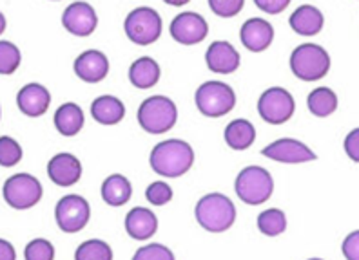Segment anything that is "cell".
Wrapping results in <instances>:
<instances>
[{"instance_id": "obj_1", "label": "cell", "mask_w": 359, "mask_h": 260, "mask_svg": "<svg viewBox=\"0 0 359 260\" xmlns=\"http://www.w3.org/2000/svg\"><path fill=\"white\" fill-rule=\"evenodd\" d=\"M151 166L163 178H180L194 163V150L182 139H167L151 152Z\"/></svg>"}, {"instance_id": "obj_2", "label": "cell", "mask_w": 359, "mask_h": 260, "mask_svg": "<svg viewBox=\"0 0 359 260\" xmlns=\"http://www.w3.org/2000/svg\"><path fill=\"white\" fill-rule=\"evenodd\" d=\"M196 221L210 233L227 231L236 221V206L224 194H207L196 204Z\"/></svg>"}, {"instance_id": "obj_3", "label": "cell", "mask_w": 359, "mask_h": 260, "mask_svg": "<svg viewBox=\"0 0 359 260\" xmlns=\"http://www.w3.org/2000/svg\"><path fill=\"white\" fill-rule=\"evenodd\" d=\"M290 69L303 82L321 80L330 69V57L318 43H302L290 55Z\"/></svg>"}, {"instance_id": "obj_4", "label": "cell", "mask_w": 359, "mask_h": 260, "mask_svg": "<svg viewBox=\"0 0 359 260\" xmlns=\"http://www.w3.org/2000/svg\"><path fill=\"white\" fill-rule=\"evenodd\" d=\"M178 120L175 101L165 96H151L138 108V123L149 134H163L171 130Z\"/></svg>"}, {"instance_id": "obj_5", "label": "cell", "mask_w": 359, "mask_h": 260, "mask_svg": "<svg viewBox=\"0 0 359 260\" xmlns=\"http://www.w3.org/2000/svg\"><path fill=\"white\" fill-rule=\"evenodd\" d=\"M234 190L243 203L258 206L271 199L274 192V181L271 173L262 166H247L238 173Z\"/></svg>"}, {"instance_id": "obj_6", "label": "cell", "mask_w": 359, "mask_h": 260, "mask_svg": "<svg viewBox=\"0 0 359 260\" xmlns=\"http://www.w3.org/2000/svg\"><path fill=\"white\" fill-rule=\"evenodd\" d=\"M236 105V94L224 82H205L198 87L196 107L207 117H219L229 114Z\"/></svg>"}, {"instance_id": "obj_7", "label": "cell", "mask_w": 359, "mask_h": 260, "mask_svg": "<svg viewBox=\"0 0 359 260\" xmlns=\"http://www.w3.org/2000/svg\"><path fill=\"white\" fill-rule=\"evenodd\" d=\"M123 29L133 43L151 45L162 35V18L153 8H136L126 18Z\"/></svg>"}, {"instance_id": "obj_8", "label": "cell", "mask_w": 359, "mask_h": 260, "mask_svg": "<svg viewBox=\"0 0 359 260\" xmlns=\"http://www.w3.org/2000/svg\"><path fill=\"white\" fill-rule=\"evenodd\" d=\"M4 199L15 210L33 208L42 199V185L31 173H15L4 182Z\"/></svg>"}, {"instance_id": "obj_9", "label": "cell", "mask_w": 359, "mask_h": 260, "mask_svg": "<svg viewBox=\"0 0 359 260\" xmlns=\"http://www.w3.org/2000/svg\"><path fill=\"white\" fill-rule=\"evenodd\" d=\"M296 101L283 87H271L259 96L258 113L271 125H281L292 117Z\"/></svg>"}, {"instance_id": "obj_10", "label": "cell", "mask_w": 359, "mask_h": 260, "mask_svg": "<svg viewBox=\"0 0 359 260\" xmlns=\"http://www.w3.org/2000/svg\"><path fill=\"white\" fill-rule=\"evenodd\" d=\"M89 217H91V208L82 195H66L58 201L57 208H55V219H57L58 228L66 233L82 231L88 226Z\"/></svg>"}, {"instance_id": "obj_11", "label": "cell", "mask_w": 359, "mask_h": 260, "mask_svg": "<svg viewBox=\"0 0 359 260\" xmlns=\"http://www.w3.org/2000/svg\"><path fill=\"white\" fill-rule=\"evenodd\" d=\"M265 157L278 163H290V165H298V163H309V161L316 159V154L307 147L305 143L298 141V139L283 138L278 139L269 147L262 150Z\"/></svg>"}, {"instance_id": "obj_12", "label": "cell", "mask_w": 359, "mask_h": 260, "mask_svg": "<svg viewBox=\"0 0 359 260\" xmlns=\"http://www.w3.org/2000/svg\"><path fill=\"white\" fill-rule=\"evenodd\" d=\"M207 33H209V26H207L205 18L193 11L180 13L171 22V36L184 45H194V43L203 42Z\"/></svg>"}, {"instance_id": "obj_13", "label": "cell", "mask_w": 359, "mask_h": 260, "mask_svg": "<svg viewBox=\"0 0 359 260\" xmlns=\"http://www.w3.org/2000/svg\"><path fill=\"white\" fill-rule=\"evenodd\" d=\"M62 24L75 36H89L97 29L98 17L95 9L86 2H75L67 6L64 15H62Z\"/></svg>"}, {"instance_id": "obj_14", "label": "cell", "mask_w": 359, "mask_h": 260, "mask_svg": "<svg viewBox=\"0 0 359 260\" xmlns=\"http://www.w3.org/2000/svg\"><path fill=\"white\" fill-rule=\"evenodd\" d=\"M48 175L58 187H73L82 178V165L73 154L62 152L49 161Z\"/></svg>"}, {"instance_id": "obj_15", "label": "cell", "mask_w": 359, "mask_h": 260, "mask_svg": "<svg viewBox=\"0 0 359 260\" xmlns=\"http://www.w3.org/2000/svg\"><path fill=\"white\" fill-rule=\"evenodd\" d=\"M75 73L83 82L98 83L109 73V60L102 51L89 49L75 60Z\"/></svg>"}, {"instance_id": "obj_16", "label": "cell", "mask_w": 359, "mask_h": 260, "mask_svg": "<svg viewBox=\"0 0 359 260\" xmlns=\"http://www.w3.org/2000/svg\"><path fill=\"white\" fill-rule=\"evenodd\" d=\"M241 43L245 45L249 51L262 52L269 49V45L274 40V29L267 20L263 18H249V20L241 26L240 33Z\"/></svg>"}, {"instance_id": "obj_17", "label": "cell", "mask_w": 359, "mask_h": 260, "mask_svg": "<svg viewBox=\"0 0 359 260\" xmlns=\"http://www.w3.org/2000/svg\"><path fill=\"white\" fill-rule=\"evenodd\" d=\"M17 103L18 108L22 110L26 116L29 117H39L46 114L51 103V94L44 85L40 83H27L22 87L17 94Z\"/></svg>"}, {"instance_id": "obj_18", "label": "cell", "mask_w": 359, "mask_h": 260, "mask_svg": "<svg viewBox=\"0 0 359 260\" xmlns=\"http://www.w3.org/2000/svg\"><path fill=\"white\" fill-rule=\"evenodd\" d=\"M205 62L212 73L231 74L240 67V52L229 42L210 43L205 52Z\"/></svg>"}, {"instance_id": "obj_19", "label": "cell", "mask_w": 359, "mask_h": 260, "mask_svg": "<svg viewBox=\"0 0 359 260\" xmlns=\"http://www.w3.org/2000/svg\"><path fill=\"white\" fill-rule=\"evenodd\" d=\"M126 230L135 240H147L158 230V219L151 210L136 206L126 217Z\"/></svg>"}, {"instance_id": "obj_20", "label": "cell", "mask_w": 359, "mask_h": 260, "mask_svg": "<svg viewBox=\"0 0 359 260\" xmlns=\"http://www.w3.org/2000/svg\"><path fill=\"white\" fill-rule=\"evenodd\" d=\"M290 27L302 36L318 35L323 27V13L314 6H299L292 15H290Z\"/></svg>"}, {"instance_id": "obj_21", "label": "cell", "mask_w": 359, "mask_h": 260, "mask_svg": "<svg viewBox=\"0 0 359 260\" xmlns=\"http://www.w3.org/2000/svg\"><path fill=\"white\" fill-rule=\"evenodd\" d=\"M160 65L154 58H136L129 67V80L136 89H151L160 82Z\"/></svg>"}, {"instance_id": "obj_22", "label": "cell", "mask_w": 359, "mask_h": 260, "mask_svg": "<svg viewBox=\"0 0 359 260\" xmlns=\"http://www.w3.org/2000/svg\"><path fill=\"white\" fill-rule=\"evenodd\" d=\"M91 116L102 125H116L126 116V107L118 98L105 94L93 101Z\"/></svg>"}, {"instance_id": "obj_23", "label": "cell", "mask_w": 359, "mask_h": 260, "mask_svg": "<svg viewBox=\"0 0 359 260\" xmlns=\"http://www.w3.org/2000/svg\"><path fill=\"white\" fill-rule=\"evenodd\" d=\"M102 199L109 206H123L131 199L133 187L126 175L122 173H113L102 182Z\"/></svg>"}, {"instance_id": "obj_24", "label": "cell", "mask_w": 359, "mask_h": 260, "mask_svg": "<svg viewBox=\"0 0 359 260\" xmlns=\"http://www.w3.org/2000/svg\"><path fill=\"white\" fill-rule=\"evenodd\" d=\"M55 127L62 136H76L83 127V110L80 105L73 103H64L57 108L55 113Z\"/></svg>"}, {"instance_id": "obj_25", "label": "cell", "mask_w": 359, "mask_h": 260, "mask_svg": "<svg viewBox=\"0 0 359 260\" xmlns=\"http://www.w3.org/2000/svg\"><path fill=\"white\" fill-rule=\"evenodd\" d=\"M256 129L247 120H234L225 129V141L232 150H247L255 143Z\"/></svg>"}, {"instance_id": "obj_26", "label": "cell", "mask_w": 359, "mask_h": 260, "mask_svg": "<svg viewBox=\"0 0 359 260\" xmlns=\"http://www.w3.org/2000/svg\"><path fill=\"white\" fill-rule=\"evenodd\" d=\"M309 110L318 117H327L337 108V96L329 87H318L307 98Z\"/></svg>"}, {"instance_id": "obj_27", "label": "cell", "mask_w": 359, "mask_h": 260, "mask_svg": "<svg viewBox=\"0 0 359 260\" xmlns=\"http://www.w3.org/2000/svg\"><path fill=\"white\" fill-rule=\"evenodd\" d=\"M258 228L267 237H278L287 230V217L281 210L269 208L258 215Z\"/></svg>"}, {"instance_id": "obj_28", "label": "cell", "mask_w": 359, "mask_h": 260, "mask_svg": "<svg viewBox=\"0 0 359 260\" xmlns=\"http://www.w3.org/2000/svg\"><path fill=\"white\" fill-rule=\"evenodd\" d=\"M75 260H113V250L100 238H91L80 244Z\"/></svg>"}, {"instance_id": "obj_29", "label": "cell", "mask_w": 359, "mask_h": 260, "mask_svg": "<svg viewBox=\"0 0 359 260\" xmlns=\"http://www.w3.org/2000/svg\"><path fill=\"white\" fill-rule=\"evenodd\" d=\"M20 51L15 43L0 40V74H13L20 65Z\"/></svg>"}, {"instance_id": "obj_30", "label": "cell", "mask_w": 359, "mask_h": 260, "mask_svg": "<svg viewBox=\"0 0 359 260\" xmlns=\"http://www.w3.org/2000/svg\"><path fill=\"white\" fill-rule=\"evenodd\" d=\"M22 159V148L9 136L0 138V166H15Z\"/></svg>"}, {"instance_id": "obj_31", "label": "cell", "mask_w": 359, "mask_h": 260, "mask_svg": "<svg viewBox=\"0 0 359 260\" xmlns=\"http://www.w3.org/2000/svg\"><path fill=\"white\" fill-rule=\"evenodd\" d=\"M26 260H55V247L46 238H35L24 250Z\"/></svg>"}, {"instance_id": "obj_32", "label": "cell", "mask_w": 359, "mask_h": 260, "mask_svg": "<svg viewBox=\"0 0 359 260\" xmlns=\"http://www.w3.org/2000/svg\"><path fill=\"white\" fill-rule=\"evenodd\" d=\"M133 260H176L175 253L163 244H149V246H142L135 253Z\"/></svg>"}, {"instance_id": "obj_33", "label": "cell", "mask_w": 359, "mask_h": 260, "mask_svg": "<svg viewBox=\"0 0 359 260\" xmlns=\"http://www.w3.org/2000/svg\"><path fill=\"white\" fill-rule=\"evenodd\" d=\"M145 199L154 204V206H163V204L171 203L172 188L163 181L151 182L149 188L145 190Z\"/></svg>"}, {"instance_id": "obj_34", "label": "cell", "mask_w": 359, "mask_h": 260, "mask_svg": "<svg viewBox=\"0 0 359 260\" xmlns=\"http://www.w3.org/2000/svg\"><path fill=\"white\" fill-rule=\"evenodd\" d=\"M209 6L218 17L231 18L243 9V0H209Z\"/></svg>"}, {"instance_id": "obj_35", "label": "cell", "mask_w": 359, "mask_h": 260, "mask_svg": "<svg viewBox=\"0 0 359 260\" xmlns=\"http://www.w3.org/2000/svg\"><path fill=\"white\" fill-rule=\"evenodd\" d=\"M341 250L346 260H359V230L352 231V233L343 240Z\"/></svg>"}, {"instance_id": "obj_36", "label": "cell", "mask_w": 359, "mask_h": 260, "mask_svg": "<svg viewBox=\"0 0 359 260\" xmlns=\"http://www.w3.org/2000/svg\"><path fill=\"white\" fill-rule=\"evenodd\" d=\"M256 8H259L262 11L269 15H278L281 13L283 9H287L289 6V0H255Z\"/></svg>"}, {"instance_id": "obj_37", "label": "cell", "mask_w": 359, "mask_h": 260, "mask_svg": "<svg viewBox=\"0 0 359 260\" xmlns=\"http://www.w3.org/2000/svg\"><path fill=\"white\" fill-rule=\"evenodd\" d=\"M345 152L352 161L359 163V129L348 132V136L345 138Z\"/></svg>"}, {"instance_id": "obj_38", "label": "cell", "mask_w": 359, "mask_h": 260, "mask_svg": "<svg viewBox=\"0 0 359 260\" xmlns=\"http://www.w3.org/2000/svg\"><path fill=\"white\" fill-rule=\"evenodd\" d=\"M0 260H17L15 247L4 238H0Z\"/></svg>"}, {"instance_id": "obj_39", "label": "cell", "mask_w": 359, "mask_h": 260, "mask_svg": "<svg viewBox=\"0 0 359 260\" xmlns=\"http://www.w3.org/2000/svg\"><path fill=\"white\" fill-rule=\"evenodd\" d=\"M165 4H169V6H184V4H187V0H165Z\"/></svg>"}, {"instance_id": "obj_40", "label": "cell", "mask_w": 359, "mask_h": 260, "mask_svg": "<svg viewBox=\"0 0 359 260\" xmlns=\"http://www.w3.org/2000/svg\"><path fill=\"white\" fill-rule=\"evenodd\" d=\"M4 29H6V17L0 13V35L4 33Z\"/></svg>"}, {"instance_id": "obj_41", "label": "cell", "mask_w": 359, "mask_h": 260, "mask_svg": "<svg viewBox=\"0 0 359 260\" xmlns=\"http://www.w3.org/2000/svg\"><path fill=\"white\" fill-rule=\"evenodd\" d=\"M309 260H323V259H309Z\"/></svg>"}]
</instances>
